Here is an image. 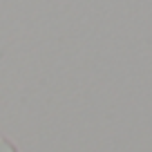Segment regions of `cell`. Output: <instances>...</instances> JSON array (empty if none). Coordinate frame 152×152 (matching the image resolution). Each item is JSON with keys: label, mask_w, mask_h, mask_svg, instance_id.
Returning a JSON list of instances; mask_svg holds the SVG:
<instances>
[{"label": "cell", "mask_w": 152, "mask_h": 152, "mask_svg": "<svg viewBox=\"0 0 152 152\" xmlns=\"http://www.w3.org/2000/svg\"><path fill=\"white\" fill-rule=\"evenodd\" d=\"M0 152H18V148H16L7 137H0Z\"/></svg>", "instance_id": "1"}]
</instances>
